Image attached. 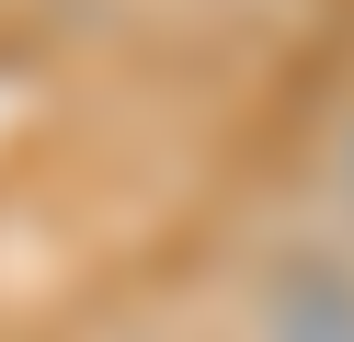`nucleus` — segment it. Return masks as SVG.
Masks as SVG:
<instances>
[{
    "label": "nucleus",
    "mask_w": 354,
    "mask_h": 342,
    "mask_svg": "<svg viewBox=\"0 0 354 342\" xmlns=\"http://www.w3.org/2000/svg\"><path fill=\"white\" fill-rule=\"evenodd\" d=\"M263 331L274 342H354V274H286Z\"/></svg>",
    "instance_id": "1"
}]
</instances>
